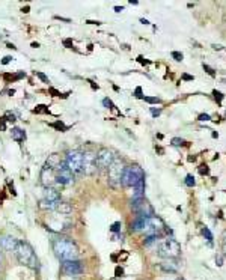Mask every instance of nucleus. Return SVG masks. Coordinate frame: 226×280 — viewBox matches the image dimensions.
Here are the masks:
<instances>
[{"instance_id": "1", "label": "nucleus", "mask_w": 226, "mask_h": 280, "mask_svg": "<svg viewBox=\"0 0 226 280\" xmlns=\"http://www.w3.org/2000/svg\"><path fill=\"white\" fill-rule=\"evenodd\" d=\"M53 252L54 255L59 257L60 261H77L78 257V247L71 238H65V236H60V238H54L53 242Z\"/></svg>"}, {"instance_id": "2", "label": "nucleus", "mask_w": 226, "mask_h": 280, "mask_svg": "<svg viewBox=\"0 0 226 280\" xmlns=\"http://www.w3.org/2000/svg\"><path fill=\"white\" fill-rule=\"evenodd\" d=\"M14 255L18 259V262L24 267H29V268L38 267V257H36L35 250L32 249V246H30L29 242L18 241V244L14 250Z\"/></svg>"}, {"instance_id": "3", "label": "nucleus", "mask_w": 226, "mask_h": 280, "mask_svg": "<svg viewBox=\"0 0 226 280\" xmlns=\"http://www.w3.org/2000/svg\"><path fill=\"white\" fill-rule=\"evenodd\" d=\"M180 253H181V246L173 238H167L161 241L158 246V256L164 257V259H175L176 256H180Z\"/></svg>"}, {"instance_id": "4", "label": "nucleus", "mask_w": 226, "mask_h": 280, "mask_svg": "<svg viewBox=\"0 0 226 280\" xmlns=\"http://www.w3.org/2000/svg\"><path fill=\"white\" fill-rule=\"evenodd\" d=\"M142 178H145V173L139 166L125 167L124 173H122V178H121V184H122L124 187H134L136 184H137V181Z\"/></svg>"}, {"instance_id": "5", "label": "nucleus", "mask_w": 226, "mask_h": 280, "mask_svg": "<svg viewBox=\"0 0 226 280\" xmlns=\"http://www.w3.org/2000/svg\"><path fill=\"white\" fill-rule=\"evenodd\" d=\"M65 164L72 173L83 172V154L80 151H70L66 154Z\"/></svg>"}, {"instance_id": "6", "label": "nucleus", "mask_w": 226, "mask_h": 280, "mask_svg": "<svg viewBox=\"0 0 226 280\" xmlns=\"http://www.w3.org/2000/svg\"><path fill=\"white\" fill-rule=\"evenodd\" d=\"M124 164L121 160H115L109 167V184L112 187H116L118 184H121V178L124 173Z\"/></svg>"}, {"instance_id": "7", "label": "nucleus", "mask_w": 226, "mask_h": 280, "mask_svg": "<svg viewBox=\"0 0 226 280\" xmlns=\"http://www.w3.org/2000/svg\"><path fill=\"white\" fill-rule=\"evenodd\" d=\"M131 207H133L134 212H137V215H140V217H154V209L146 200H143V197L133 199Z\"/></svg>"}, {"instance_id": "8", "label": "nucleus", "mask_w": 226, "mask_h": 280, "mask_svg": "<svg viewBox=\"0 0 226 280\" xmlns=\"http://www.w3.org/2000/svg\"><path fill=\"white\" fill-rule=\"evenodd\" d=\"M115 161V154L110 149H99L97 154V167L99 169H109L110 164Z\"/></svg>"}, {"instance_id": "9", "label": "nucleus", "mask_w": 226, "mask_h": 280, "mask_svg": "<svg viewBox=\"0 0 226 280\" xmlns=\"http://www.w3.org/2000/svg\"><path fill=\"white\" fill-rule=\"evenodd\" d=\"M56 182L62 184V185H71L74 182V173L66 167L65 161L62 163V166L59 167V170L56 173Z\"/></svg>"}, {"instance_id": "10", "label": "nucleus", "mask_w": 226, "mask_h": 280, "mask_svg": "<svg viewBox=\"0 0 226 280\" xmlns=\"http://www.w3.org/2000/svg\"><path fill=\"white\" fill-rule=\"evenodd\" d=\"M62 273L66 276H77L83 273V265L80 261H65L62 263Z\"/></svg>"}, {"instance_id": "11", "label": "nucleus", "mask_w": 226, "mask_h": 280, "mask_svg": "<svg viewBox=\"0 0 226 280\" xmlns=\"http://www.w3.org/2000/svg\"><path fill=\"white\" fill-rule=\"evenodd\" d=\"M97 169V154L93 152H85L83 154V172L86 175H92Z\"/></svg>"}, {"instance_id": "12", "label": "nucleus", "mask_w": 226, "mask_h": 280, "mask_svg": "<svg viewBox=\"0 0 226 280\" xmlns=\"http://www.w3.org/2000/svg\"><path fill=\"white\" fill-rule=\"evenodd\" d=\"M39 178H41V184H42L45 188L51 187L56 182V173H54L53 169H50V167H44L42 170H41Z\"/></svg>"}, {"instance_id": "13", "label": "nucleus", "mask_w": 226, "mask_h": 280, "mask_svg": "<svg viewBox=\"0 0 226 280\" xmlns=\"http://www.w3.org/2000/svg\"><path fill=\"white\" fill-rule=\"evenodd\" d=\"M17 244H18V240L14 238V236L6 235V236H2V238H0V246H2L5 250H8V252H14L15 247H17Z\"/></svg>"}, {"instance_id": "14", "label": "nucleus", "mask_w": 226, "mask_h": 280, "mask_svg": "<svg viewBox=\"0 0 226 280\" xmlns=\"http://www.w3.org/2000/svg\"><path fill=\"white\" fill-rule=\"evenodd\" d=\"M44 200L45 202H57V200H60V194L56 188L48 187V188H45V191H44Z\"/></svg>"}, {"instance_id": "15", "label": "nucleus", "mask_w": 226, "mask_h": 280, "mask_svg": "<svg viewBox=\"0 0 226 280\" xmlns=\"http://www.w3.org/2000/svg\"><path fill=\"white\" fill-rule=\"evenodd\" d=\"M62 166V161H60V155L59 154H51L47 158V163H45V167H50V169H59Z\"/></svg>"}, {"instance_id": "16", "label": "nucleus", "mask_w": 226, "mask_h": 280, "mask_svg": "<svg viewBox=\"0 0 226 280\" xmlns=\"http://www.w3.org/2000/svg\"><path fill=\"white\" fill-rule=\"evenodd\" d=\"M143 193H145V178H142L134 185V196H133V199H142V197H143Z\"/></svg>"}, {"instance_id": "17", "label": "nucleus", "mask_w": 226, "mask_h": 280, "mask_svg": "<svg viewBox=\"0 0 226 280\" xmlns=\"http://www.w3.org/2000/svg\"><path fill=\"white\" fill-rule=\"evenodd\" d=\"M56 212H60V214H71L72 207L68 202H62V200H57L56 203V208H54Z\"/></svg>"}, {"instance_id": "18", "label": "nucleus", "mask_w": 226, "mask_h": 280, "mask_svg": "<svg viewBox=\"0 0 226 280\" xmlns=\"http://www.w3.org/2000/svg\"><path fill=\"white\" fill-rule=\"evenodd\" d=\"M161 267L164 268L166 271H170V273H175V271H178V268H180V265H178L173 259H166L161 263Z\"/></svg>"}, {"instance_id": "19", "label": "nucleus", "mask_w": 226, "mask_h": 280, "mask_svg": "<svg viewBox=\"0 0 226 280\" xmlns=\"http://www.w3.org/2000/svg\"><path fill=\"white\" fill-rule=\"evenodd\" d=\"M12 139L15 142H23L26 139V133L21 130V128H12Z\"/></svg>"}, {"instance_id": "20", "label": "nucleus", "mask_w": 226, "mask_h": 280, "mask_svg": "<svg viewBox=\"0 0 226 280\" xmlns=\"http://www.w3.org/2000/svg\"><path fill=\"white\" fill-rule=\"evenodd\" d=\"M202 235L207 238V241H208V244L209 246H213V235H211V232H209V229L208 228H203L202 229Z\"/></svg>"}, {"instance_id": "21", "label": "nucleus", "mask_w": 226, "mask_h": 280, "mask_svg": "<svg viewBox=\"0 0 226 280\" xmlns=\"http://www.w3.org/2000/svg\"><path fill=\"white\" fill-rule=\"evenodd\" d=\"M184 182H186L187 187H194V184H196V181H194V178H193L192 175H187V176H186V181H184Z\"/></svg>"}, {"instance_id": "22", "label": "nucleus", "mask_w": 226, "mask_h": 280, "mask_svg": "<svg viewBox=\"0 0 226 280\" xmlns=\"http://www.w3.org/2000/svg\"><path fill=\"white\" fill-rule=\"evenodd\" d=\"M143 99H145L146 103H151V104L160 103V98H155V97H143Z\"/></svg>"}, {"instance_id": "23", "label": "nucleus", "mask_w": 226, "mask_h": 280, "mask_svg": "<svg viewBox=\"0 0 226 280\" xmlns=\"http://www.w3.org/2000/svg\"><path fill=\"white\" fill-rule=\"evenodd\" d=\"M51 125H53L54 128L60 130V131H66V130H68V126H65V125L62 124V122H59V120H57V122H54V124H51Z\"/></svg>"}, {"instance_id": "24", "label": "nucleus", "mask_w": 226, "mask_h": 280, "mask_svg": "<svg viewBox=\"0 0 226 280\" xmlns=\"http://www.w3.org/2000/svg\"><path fill=\"white\" fill-rule=\"evenodd\" d=\"M186 142H184L182 139H178V137H175V139H172V145L173 146H182Z\"/></svg>"}, {"instance_id": "25", "label": "nucleus", "mask_w": 226, "mask_h": 280, "mask_svg": "<svg viewBox=\"0 0 226 280\" xmlns=\"http://www.w3.org/2000/svg\"><path fill=\"white\" fill-rule=\"evenodd\" d=\"M35 113H48V109L45 107V105H38V109L33 110Z\"/></svg>"}, {"instance_id": "26", "label": "nucleus", "mask_w": 226, "mask_h": 280, "mask_svg": "<svg viewBox=\"0 0 226 280\" xmlns=\"http://www.w3.org/2000/svg\"><path fill=\"white\" fill-rule=\"evenodd\" d=\"M110 230H112V232H119V230H121V221H116V223H113L112 228H110Z\"/></svg>"}, {"instance_id": "27", "label": "nucleus", "mask_w": 226, "mask_h": 280, "mask_svg": "<svg viewBox=\"0 0 226 280\" xmlns=\"http://www.w3.org/2000/svg\"><path fill=\"white\" fill-rule=\"evenodd\" d=\"M36 77H38V78H41V80H42L44 83H48V77H47L45 75V74H42V72H36Z\"/></svg>"}, {"instance_id": "28", "label": "nucleus", "mask_w": 226, "mask_h": 280, "mask_svg": "<svg viewBox=\"0 0 226 280\" xmlns=\"http://www.w3.org/2000/svg\"><path fill=\"white\" fill-rule=\"evenodd\" d=\"M172 57H175V60H182V53L173 51V53H172Z\"/></svg>"}, {"instance_id": "29", "label": "nucleus", "mask_w": 226, "mask_h": 280, "mask_svg": "<svg viewBox=\"0 0 226 280\" xmlns=\"http://www.w3.org/2000/svg\"><path fill=\"white\" fill-rule=\"evenodd\" d=\"M103 104L106 105L107 109H112V107H113V104H112V101H110L109 98H104V99H103Z\"/></svg>"}, {"instance_id": "30", "label": "nucleus", "mask_w": 226, "mask_h": 280, "mask_svg": "<svg viewBox=\"0 0 226 280\" xmlns=\"http://www.w3.org/2000/svg\"><path fill=\"white\" fill-rule=\"evenodd\" d=\"M6 118H8L6 120H9V122H14V120H15V115L11 113V112H8V113H6Z\"/></svg>"}, {"instance_id": "31", "label": "nucleus", "mask_w": 226, "mask_h": 280, "mask_svg": "<svg viewBox=\"0 0 226 280\" xmlns=\"http://www.w3.org/2000/svg\"><path fill=\"white\" fill-rule=\"evenodd\" d=\"M199 120H202V122H205V120H211V118H209V115H201L199 116Z\"/></svg>"}, {"instance_id": "32", "label": "nucleus", "mask_w": 226, "mask_h": 280, "mask_svg": "<svg viewBox=\"0 0 226 280\" xmlns=\"http://www.w3.org/2000/svg\"><path fill=\"white\" fill-rule=\"evenodd\" d=\"M11 60H12V57H11V56H5V57H3V60H2V65H8V63L11 62Z\"/></svg>"}, {"instance_id": "33", "label": "nucleus", "mask_w": 226, "mask_h": 280, "mask_svg": "<svg viewBox=\"0 0 226 280\" xmlns=\"http://www.w3.org/2000/svg\"><path fill=\"white\" fill-rule=\"evenodd\" d=\"M5 120H6L5 118H2V119H0V130H2V131H5V130H6V122H5Z\"/></svg>"}, {"instance_id": "34", "label": "nucleus", "mask_w": 226, "mask_h": 280, "mask_svg": "<svg viewBox=\"0 0 226 280\" xmlns=\"http://www.w3.org/2000/svg\"><path fill=\"white\" fill-rule=\"evenodd\" d=\"M214 97H215V99H219V101H222V99H223V95L220 92H217V91H214Z\"/></svg>"}, {"instance_id": "35", "label": "nucleus", "mask_w": 226, "mask_h": 280, "mask_svg": "<svg viewBox=\"0 0 226 280\" xmlns=\"http://www.w3.org/2000/svg\"><path fill=\"white\" fill-rule=\"evenodd\" d=\"M151 113H152V116H158L161 113V110L160 109H151Z\"/></svg>"}, {"instance_id": "36", "label": "nucleus", "mask_w": 226, "mask_h": 280, "mask_svg": "<svg viewBox=\"0 0 226 280\" xmlns=\"http://www.w3.org/2000/svg\"><path fill=\"white\" fill-rule=\"evenodd\" d=\"M203 68H205V70H207V72L209 74V75H214V71L211 70V68H209L208 65H203Z\"/></svg>"}, {"instance_id": "37", "label": "nucleus", "mask_w": 226, "mask_h": 280, "mask_svg": "<svg viewBox=\"0 0 226 280\" xmlns=\"http://www.w3.org/2000/svg\"><path fill=\"white\" fill-rule=\"evenodd\" d=\"M136 97H137V98H142V89H140V87L136 89Z\"/></svg>"}, {"instance_id": "38", "label": "nucleus", "mask_w": 226, "mask_h": 280, "mask_svg": "<svg viewBox=\"0 0 226 280\" xmlns=\"http://www.w3.org/2000/svg\"><path fill=\"white\" fill-rule=\"evenodd\" d=\"M56 20H60V21H66V23H71L70 18H64V17H56Z\"/></svg>"}, {"instance_id": "39", "label": "nucleus", "mask_w": 226, "mask_h": 280, "mask_svg": "<svg viewBox=\"0 0 226 280\" xmlns=\"http://www.w3.org/2000/svg\"><path fill=\"white\" fill-rule=\"evenodd\" d=\"M201 173H208V167L207 166H201Z\"/></svg>"}, {"instance_id": "40", "label": "nucleus", "mask_w": 226, "mask_h": 280, "mask_svg": "<svg viewBox=\"0 0 226 280\" xmlns=\"http://www.w3.org/2000/svg\"><path fill=\"white\" fill-rule=\"evenodd\" d=\"M222 252H223V256L226 257V244H222Z\"/></svg>"}, {"instance_id": "41", "label": "nucleus", "mask_w": 226, "mask_h": 280, "mask_svg": "<svg viewBox=\"0 0 226 280\" xmlns=\"http://www.w3.org/2000/svg\"><path fill=\"white\" fill-rule=\"evenodd\" d=\"M222 240H223V241H222V244H226V230L223 232V236H222Z\"/></svg>"}, {"instance_id": "42", "label": "nucleus", "mask_w": 226, "mask_h": 280, "mask_svg": "<svg viewBox=\"0 0 226 280\" xmlns=\"http://www.w3.org/2000/svg\"><path fill=\"white\" fill-rule=\"evenodd\" d=\"M215 261H217V265H223V263H222V257H220V256H219Z\"/></svg>"}, {"instance_id": "43", "label": "nucleus", "mask_w": 226, "mask_h": 280, "mask_svg": "<svg viewBox=\"0 0 226 280\" xmlns=\"http://www.w3.org/2000/svg\"><path fill=\"white\" fill-rule=\"evenodd\" d=\"M115 11H116V12H121V11H124V8H122V6H121V8L116 6V8H115Z\"/></svg>"}, {"instance_id": "44", "label": "nucleus", "mask_w": 226, "mask_h": 280, "mask_svg": "<svg viewBox=\"0 0 226 280\" xmlns=\"http://www.w3.org/2000/svg\"><path fill=\"white\" fill-rule=\"evenodd\" d=\"M140 21H142V23H143V24H149V21H148V20H143V18H142Z\"/></svg>"}, {"instance_id": "45", "label": "nucleus", "mask_w": 226, "mask_h": 280, "mask_svg": "<svg viewBox=\"0 0 226 280\" xmlns=\"http://www.w3.org/2000/svg\"><path fill=\"white\" fill-rule=\"evenodd\" d=\"M184 78L186 80H193V77H190V75H184Z\"/></svg>"}]
</instances>
